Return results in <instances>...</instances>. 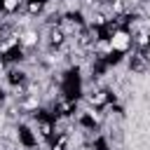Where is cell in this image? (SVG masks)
<instances>
[{
  "mask_svg": "<svg viewBox=\"0 0 150 150\" xmlns=\"http://www.w3.org/2000/svg\"><path fill=\"white\" fill-rule=\"evenodd\" d=\"M105 38H108L110 49H112L115 54H127V52L134 47V33H131L129 28L117 26V28H112V30H110Z\"/></svg>",
  "mask_w": 150,
  "mask_h": 150,
  "instance_id": "obj_1",
  "label": "cell"
},
{
  "mask_svg": "<svg viewBox=\"0 0 150 150\" xmlns=\"http://www.w3.org/2000/svg\"><path fill=\"white\" fill-rule=\"evenodd\" d=\"M47 42L52 49H63L68 42V33L63 30V26H49L47 28Z\"/></svg>",
  "mask_w": 150,
  "mask_h": 150,
  "instance_id": "obj_2",
  "label": "cell"
},
{
  "mask_svg": "<svg viewBox=\"0 0 150 150\" xmlns=\"http://www.w3.org/2000/svg\"><path fill=\"white\" fill-rule=\"evenodd\" d=\"M19 45H21V49H26V52L35 49V47L40 45V30H38V28H23L21 35H19Z\"/></svg>",
  "mask_w": 150,
  "mask_h": 150,
  "instance_id": "obj_3",
  "label": "cell"
},
{
  "mask_svg": "<svg viewBox=\"0 0 150 150\" xmlns=\"http://www.w3.org/2000/svg\"><path fill=\"white\" fill-rule=\"evenodd\" d=\"M87 103H89L91 108H105V105L110 103V91H108V89L94 87V91L87 94Z\"/></svg>",
  "mask_w": 150,
  "mask_h": 150,
  "instance_id": "obj_4",
  "label": "cell"
},
{
  "mask_svg": "<svg viewBox=\"0 0 150 150\" xmlns=\"http://www.w3.org/2000/svg\"><path fill=\"white\" fill-rule=\"evenodd\" d=\"M148 68H150L148 56H145V54H141V52H134V56L129 59V70H131V73H136V75H143V73H148Z\"/></svg>",
  "mask_w": 150,
  "mask_h": 150,
  "instance_id": "obj_5",
  "label": "cell"
},
{
  "mask_svg": "<svg viewBox=\"0 0 150 150\" xmlns=\"http://www.w3.org/2000/svg\"><path fill=\"white\" fill-rule=\"evenodd\" d=\"M134 47H136V52L148 54V49H150V30H148V28L134 33Z\"/></svg>",
  "mask_w": 150,
  "mask_h": 150,
  "instance_id": "obj_6",
  "label": "cell"
},
{
  "mask_svg": "<svg viewBox=\"0 0 150 150\" xmlns=\"http://www.w3.org/2000/svg\"><path fill=\"white\" fill-rule=\"evenodd\" d=\"M19 108H21V112H40V96L26 94V96L19 101Z\"/></svg>",
  "mask_w": 150,
  "mask_h": 150,
  "instance_id": "obj_7",
  "label": "cell"
},
{
  "mask_svg": "<svg viewBox=\"0 0 150 150\" xmlns=\"http://www.w3.org/2000/svg\"><path fill=\"white\" fill-rule=\"evenodd\" d=\"M47 5H49V0H26L23 9H26L28 16H38V14H42L47 9Z\"/></svg>",
  "mask_w": 150,
  "mask_h": 150,
  "instance_id": "obj_8",
  "label": "cell"
},
{
  "mask_svg": "<svg viewBox=\"0 0 150 150\" xmlns=\"http://www.w3.org/2000/svg\"><path fill=\"white\" fill-rule=\"evenodd\" d=\"M38 136H42V138H54L56 136V131H54V120H42V117H38Z\"/></svg>",
  "mask_w": 150,
  "mask_h": 150,
  "instance_id": "obj_9",
  "label": "cell"
},
{
  "mask_svg": "<svg viewBox=\"0 0 150 150\" xmlns=\"http://www.w3.org/2000/svg\"><path fill=\"white\" fill-rule=\"evenodd\" d=\"M23 2H26V0H0V9H2L5 14H14L16 9L23 7Z\"/></svg>",
  "mask_w": 150,
  "mask_h": 150,
  "instance_id": "obj_10",
  "label": "cell"
},
{
  "mask_svg": "<svg viewBox=\"0 0 150 150\" xmlns=\"http://www.w3.org/2000/svg\"><path fill=\"white\" fill-rule=\"evenodd\" d=\"M110 150H112V148H110ZM115 150H120V148H115Z\"/></svg>",
  "mask_w": 150,
  "mask_h": 150,
  "instance_id": "obj_11",
  "label": "cell"
}]
</instances>
